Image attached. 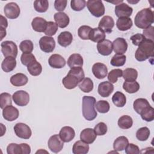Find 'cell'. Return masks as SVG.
I'll list each match as a JSON object with an SVG mask.
<instances>
[{"mask_svg": "<svg viewBox=\"0 0 154 154\" xmlns=\"http://www.w3.org/2000/svg\"><path fill=\"white\" fill-rule=\"evenodd\" d=\"M83 63V58L79 54H73L70 55L67 60V65L70 69L77 67H82Z\"/></svg>", "mask_w": 154, "mask_h": 154, "instance_id": "29", "label": "cell"}, {"mask_svg": "<svg viewBox=\"0 0 154 154\" xmlns=\"http://www.w3.org/2000/svg\"><path fill=\"white\" fill-rule=\"evenodd\" d=\"M88 151V144L81 140L76 141L72 147V152L74 154H86Z\"/></svg>", "mask_w": 154, "mask_h": 154, "instance_id": "30", "label": "cell"}, {"mask_svg": "<svg viewBox=\"0 0 154 154\" xmlns=\"http://www.w3.org/2000/svg\"><path fill=\"white\" fill-rule=\"evenodd\" d=\"M150 105L148 100L144 98L137 99L133 103V107L135 112L139 114H141L150 107Z\"/></svg>", "mask_w": 154, "mask_h": 154, "instance_id": "20", "label": "cell"}, {"mask_svg": "<svg viewBox=\"0 0 154 154\" xmlns=\"http://www.w3.org/2000/svg\"><path fill=\"white\" fill-rule=\"evenodd\" d=\"M27 70L32 76H38L42 72V66L37 60H34L27 66Z\"/></svg>", "mask_w": 154, "mask_h": 154, "instance_id": "34", "label": "cell"}, {"mask_svg": "<svg viewBox=\"0 0 154 154\" xmlns=\"http://www.w3.org/2000/svg\"><path fill=\"white\" fill-rule=\"evenodd\" d=\"M119 126L123 129H128L132 127L133 120L131 117L127 115H124L120 117L118 120Z\"/></svg>", "mask_w": 154, "mask_h": 154, "instance_id": "37", "label": "cell"}, {"mask_svg": "<svg viewBox=\"0 0 154 154\" xmlns=\"http://www.w3.org/2000/svg\"><path fill=\"white\" fill-rule=\"evenodd\" d=\"M40 49L46 53L52 52L55 48V40L49 36H43L39 40Z\"/></svg>", "mask_w": 154, "mask_h": 154, "instance_id": "10", "label": "cell"}, {"mask_svg": "<svg viewBox=\"0 0 154 154\" xmlns=\"http://www.w3.org/2000/svg\"><path fill=\"white\" fill-rule=\"evenodd\" d=\"M114 26V21L112 17L105 16L100 20L98 28H100L104 32L111 33Z\"/></svg>", "mask_w": 154, "mask_h": 154, "instance_id": "15", "label": "cell"}, {"mask_svg": "<svg viewBox=\"0 0 154 154\" xmlns=\"http://www.w3.org/2000/svg\"><path fill=\"white\" fill-rule=\"evenodd\" d=\"M153 29H154L153 26H150L143 30V35L145 37V38L146 39H149V40H151L153 41V39H154Z\"/></svg>", "mask_w": 154, "mask_h": 154, "instance_id": "56", "label": "cell"}, {"mask_svg": "<svg viewBox=\"0 0 154 154\" xmlns=\"http://www.w3.org/2000/svg\"><path fill=\"white\" fill-rule=\"evenodd\" d=\"M112 101L116 106L123 107L126 103V97L123 93L118 91L113 94Z\"/></svg>", "mask_w": 154, "mask_h": 154, "instance_id": "33", "label": "cell"}, {"mask_svg": "<svg viewBox=\"0 0 154 154\" xmlns=\"http://www.w3.org/2000/svg\"><path fill=\"white\" fill-rule=\"evenodd\" d=\"M96 99L92 96H85L82 98V115L88 121L93 120L97 116L95 109Z\"/></svg>", "mask_w": 154, "mask_h": 154, "instance_id": "4", "label": "cell"}, {"mask_svg": "<svg viewBox=\"0 0 154 154\" xmlns=\"http://www.w3.org/2000/svg\"><path fill=\"white\" fill-rule=\"evenodd\" d=\"M8 154H23L22 148L20 144L16 143H10L7 147Z\"/></svg>", "mask_w": 154, "mask_h": 154, "instance_id": "47", "label": "cell"}, {"mask_svg": "<svg viewBox=\"0 0 154 154\" xmlns=\"http://www.w3.org/2000/svg\"><path fill=\"white\" fill-rule=\"evenodd\" d=\"M97 135L94 129L91 128H85L83 129L80 134V139L87 144L93 143L96 138Z\"/></svg>", "mask_w": 154, "mask_h": 154, "instance_id": "19", "label": "cell"}, {"mask_svg": "<svg viewBox=\"0 0 154 154\" xmlns=\"http://www.w3.org/2000/svg\"><path fill=\"white\" fill-rule=\"evenodd\" d=\"M86 2L84 0H72L70 1V7L74 11H79L85 8Z\"/></svg>", "mask_w": 154, "mask_h": 154, "instance_id": "49", "label": "cell"}, {"mask_svg": "<svg viewBox=\"0 0 154 154\" xmlns=\"http://www.w3.org/2000/svg\"><path fill=\"white\" fill-rule=\"evenodd\" d=\"M12 103L11 96L8 93H2L0 94V107L4 109L5 107L11 105Z\"/></svg>", "mask_w": 154, "mask_h": 154, "instance_id": "43", "label": "cell"}, {"mask_svg": "<svg viewBox=\"0 0 154 154\" xmlns=\"http://www.w3.org/2000/svg\"><path fill=\"white\" fill-rule=\"evenodd\" d=\"M92 28L87 25H82L78 28V34L82 40H89V34Z\"/></svg>", "mask_w": 154, "mask_h": 154, "instance_id": "46", "label": "cell"}, {"mask_svg": "<svg viewBox=\"0 0 154 154\" xmlns=\"http://www.w3.org/2000/svg\"><path fill=\"white\" fill-rule=\"evenodd\" d=\"M2 116L5 120L9 122H12L18 118L19 116V112L16 107L11 105L5 107L3 109Z\"/></svg>", "mask_w": 154, "mask_h": 154, "instance_id": "14", "label": "cell"}, {"mask_svg": "<svg viewBox=\"0 0 154 154\" xmlns=\"http://www.w3.org/2000/svg\"><path fill=\"white\" fill-rule=\"evenodd\" d=\"M95 107L97 111L100 113H106L109 110L110 105L107 101L100 100L96 103Z\"/></svg>", "mask_w": 154, "mask_h": 154, "instance_id": "44", "label": "cell"}, {"mask_svg": "<svg viewBox=\"0 0 154 154\" xmlns=\"http://www.w3.org/2000/svg\"><path fill=\"white\" fill-rule=\"evenodd\" d=\"M34 60H36L35 56L31 53H23L20 57V61L23 65L28 66Z\"/></svg>", "mask_w": 154, "mask_h": 154, "instance_id": "50", "label": "cell"}, {"mask_svg": "<svg viewBox=\"0 0 154 154\" xmlns=\"http://www.w3.org/2000/svg\"><path fill=\"white\" fill-rule=\"evenodd\" d=\"M143 120L146 122H152L154 119V109L150 106L148 109L140 114Z\"/></svg>", "mask_w": 154, "mask_h": 154, "instance_id": "51", "label": "cell"}, {"mask_svg": "<svg viewBox=\"0 0 154 154\" xmlns=\"http://www.w3.org/2000/svg\"><path fill=\"white\" fill-rule=\"evenodd\" d=\"M86 5L91 14L96 17H100L105 14V9L102 1L88 0L86 2Z\"/></svg>", "mask_w": 154, "mask_h": 154, "instance_id": "5", "label": "cell"}, {"mask_svg": "<svg viewBox=\"0 0 154 154\" xmlns=\"http://www.w3.org/2000/svg\"><path fill=\"white\" fill-rule=\"evenodd\" d=\"M12 99L17 105L24 106L27 105L29 102V95L24 90H19L13 94Z\"/></svg>", "mask_w": 154, "mask_h": 154, "instance_id": "11", "label": "cell"}, {"mask_svg": "<svg viewBox=\"0 0 154 154\" xmlns=\"http://www.w3.org/2000/svg\"><path fill=\"white\" fill-rule=\"evenodd\" d=\"M47 23L48 22L45 19L40 17H36L32 19L31 26L35 31L42 32H45Z\"/></svg>", "mask_w": 154, "mask_h": 154, "instance_id": "23", "label": "cell"}, {"mask_svg": "<svg viewBox=\"0 0 154 154\" xmlns=\"http://www.w3.org/2000/svg\"><path fill=\"white\" fill-rule=\"evenodd\" d=\"M16 66V58L13 57H7L4 58L1 64V68L5 72L13 71Z\"/></svg>", "mask_w": 154, "mask_h": 154, "instance_id": "28", "label": "cell"}, {"mask_svg": "<svg viewBox=\"0 0 154 154\" xmlns=\"http://www.w3.org/2000/svg\"><path fill=\"white\" fill-rule=\"evenodd\" d=\"M150 130L147 127H142L138 129L136 132L137 138L141 141L147 140L150 136Z\"/></svg>", "mask_w": 154, "mask_h": 154, "instance_id": "41", "label": "cell"}, {"mask_svg": "<svg viewBox=\"0 0 154 154\" xmlns=\"http://www.w3.org/2000/svg\"><path fill=\"white\" fill-rule=\"evenodd\" d=\"M140 152L139 147L132 143H128L125 148V153L126 154H138L140 153Z\"/></svg>", "mask_w": 154, "mask_h": 154, "instance_id": "54", "label": "cell"}, {"mask_svg": "<svg viewBox=\"0 0 154 154\" xmlns=\"http://www.w3.org/2000/svg\"><path fill=\"white\" fill-rule=\"evenodd\" d=\"M112 48L116 54L123 55L127 51L128 43L125 38L118 37L113 41Z\"/></svg>", "mask_w": 154, "mask_h": 154, "instance_id": "16", "label": "cell"}, {"mask_svg": "<svg viewBox=\"0 0 154 154\" xmlns=\"http://www.w3.org/2000/svg\"><path fill=\"white\" fill-rule=\"evenodd\" d=\"M1 52L5 57H13L16 58L18 53L17 46L12 41H4L1 43Z\"/></svg>", "mask_w": 154, "mask_h": 154, "instance_id": "6", "label": "cell"}, {"mask_svg": "<svg viewBox=\"0 0 154 154\" xmlns=\"http://www.w3.org/2000/svg\"><path fill=\"white\" fill-rule=\"evenodd\" d=\"M125 81H135L138 77V72L133 68H127L123 71L122 74Z\"/></svg>", "mask_w": 154, "mask_h": 154, "instance_id": "38", "label": "cell"}, {"mask_svg": "<svg viewBox=\"0 0 154 154\" xmlns=\"http://www.w3.org/2000/svg\"><path fill=\"white\" fill-rule=\"evenodd\" d=\"M130 39L131 40L133 45L135 46H139L146 39V38L142 34L137 33L132 35Z\"/></svg>", "mask_w": 154, "mask_h": 154, "instance_id": "53", "label": "cell"}, {"mask_svg": "<svg viewBox=\"0 0 154 154\" xmlns=\"http://www.w3.org/2000/svg\"><path fill=\"white\" fill-rule=\"evenodd\" d=\"M133 23L129 17H119L116 22L117 28L122 31H125L129 29L132 26Z\"/></svg>", "mask_w": 154, "mask_h": 154, "instance_id": "31", "label": "cell"}, {"mask_svg": "<svg viewBox=\"0 0 154 154\" xmlns=\"http://www.w3.org/2000/svg\"><path fill=\"white\" fill-rule=\"evenodd\" d=\"M126 57L125 55L115 54L111 60L110 64L115 67H120L125 64Z\"/></svg>", "mask_w": 154, "mask_h": 154, "instance_id": "40", "label": "cell"}, {"mask_svg": "<svg viewBox=\"0 0 154 154\" xmlns=\"http://www.w3.org/2000/svg\"><path fill=\"white\" fill-rule=\"evenodd\" d=\"M14 131L16 135L22 139H29L32 134L30 128L23 123H16L14 126Z\"/></svg>", "mask_w": 154, "mask_h": 154, "instance_id": "7", "label": "cell"}, {"mask_svg": "<svg viewBox=\"0 0 154 154\" xmlns=\"http://www.w3.org/2000/svg\"><path fill=\"white\" fill-rule=\"evenodd\" d=\"M4 12L7 17L10 19L17 18L20 13L19 5L13 2L7 4L4 8Z\"/></svg>", "mask_w": 154, "mask_h": 154, "instance_id": "8", "label": "cell"}, {"mask_svg": "<svg viewBox=\"0 0 154 154\" xmlns=\"http://www.w3.org/2000/svg\"><path fill=\"white\" fill-rule=\"evenodd\" d=\"M48 63L49 66L54 69H61L66 65L65 59L60 54H53L52 55L49 60Z\"/></svg>", "mask_w": 154, "mask_h": 154, "instance_id": "18", "label": "cell"}, {"mask_svg": "<svg viewBox=\"0 0 154 154\" xmlns=\"http://www.w3.org/2000/svg\"><path fill=\"white\" fill-rule=\"evenodd\" d=\"M58 26L57 25V24L54 22H48L47 26L44 32L48 36H52L56 34L58 30Z\"/></svg>", "mask_w": 154, "mask_h": 154, "instance_id": "48", "label": "cell"}, {"mask_svg": "<svg viewBox=\"0 0 154 154\" xmlns=\"http://www.w3.org/2000/svg\"><path fill=\"white\" fill-rule=\"evenodd\" d=\"M92 72L96 78L101 79L106 76L108 69L105 64L101 63H96L92 67Z\"/></svg>", "mask_w": 154, "mask_h": 154, "instance_id": "17", "label": "cell"}, {"mask_svg": "<svg viewBox=\"0 0 154 154\" xmlns=\"http://www.w3.org/2000/svg\"><path fill=\"white\" fill-rule=\"evenodd\" d=\"M49 7V2L46 0L38 1L36 0L34 2V8L35 10L38 13L46 12Z\"/></svg>", "mask_w": 154, "mask_h": 154, "instance_id": "39", "label": "cell"}, {"mask_svg": "<svg viewBox=\"0 0 154 154\" xmlns=\"http://www.w3.org/2000/svg\"><path fill=\"white\" fill-rule=\"evenodd\" d=\"M153 11L149 8H143L138 11L134 18V23L137 27L146 29L153 23Z\"/></svg>", "mask_w": 154, "mask_h": 154, "instance_id": "2", "label": "cell"}, {"mask_svg": "<svg viewBox=\"0 0 154 154\" xmlns=\"http://www.w3.org/2000/svg\"><path fill=\"white\" fill-rule=\"evenodd\" d=\"M54 20L61 28H64L69 24V17L64 12H58L54 14Z\"/></svg>", "mask_w": 154, "mask_h": 154, "instance_id": "24", "label": "cell"}, {"mask_svg": "<svg viewBox=\"0 0 154 154\" xmlns=\"http://www.w3.org/2000/svg\"><path fill=\"white\" fill-rule=\"evenodd\" d=\"M28 77L23 73H17L10 78L11 84L15 87H20L28 83Z\"/></svg>", "mask_w": 154, "mask_h": 154, "instance_id": "25", "label": "cell"}, {"mask_svg": "<svg viewBox=\"0 0 154 154\" xmlns=\"http://www.w3.org/2000/svg\"><path fill=\"white\" fill-rule=\"evenodd\" d=\"M115 14L119 17H129L132 15L133 9L128 4L122 2L117 4L115 7Z\"/></svg>", "mask_w": 154, "mask_h": 154, "instance_id": "12", "label": "cell"}, {"mask_svg": "<svg viewBox=\"0 0 154 154\" xmlns=\"http://www.w3.org/2000/svg\"><path fill=\"white\" fill-rule=\"evenodd\" d=\"M85 74L82 67H77L70 69L67 75L63 79L64 87L69 90L75 88L84 78Z\"/></svg>", "mask_w": 154, "mask_h": 154, "instance_id": "1", "label": "cell"}, {"mask_svg": "<svg viewBox=\"0 0 154 154\" xmlns=\"http://www.w3.org/2000/svg\"><path fill=\"white\" fill-rule=\"evenodd\" d=\"M58 43L63 46L67 47L69 46L73 41V36L71 32L69 31L61 32L57 38Z\"/></svg>", "mask_w": 154, "mask_h": 154, "instance_id": "26", "label": "cell"}, {"mask_svg": "<svg viewBox=\"0 0 154 154\" xmlns=\"http://www.w3.org/2000/svg\"><path fill=\"white\" fill-rule=\"evenodd\" d=\"M0 32H1V38H0V40H2L3 39V38L4 37H5V35H6L5 28H4L2 26H0Z\"/></svg>", "mask_w": 154, "mask_h": 154, "instance_id": "58", "label": "cell"}, {"mask_svg": "<svg viewBox=\"0 0 154 154\" xmlns=\"http://www.w3.org/2000/svg\"><path fill=\"white\" fill-rule=\"evenodd\" d=\"M128 143V139L126 137L120 136L114 140L113 143V148L116 151H122L125 149Z\"/></svg>", "mask_w": 154, "mask_h": 154, "instance_id": "32", "label": "cell"}, {"mask_svg": "<svg viewBox=\"0 0 154 154\" xmlns=\"http://www.w3.org/2000/svg\"><path fill=\"white\" fill-rule=\"evenodd\" d=\"M97 49L100 55L108 56L112 53L113 50L112 43L109 40L104 39L97 43Z\"/></svg>", "mask_w": 154, "mask_h": 154, "instance_id": "13", "label": "cell"}, {"mask_svg": "<svg viewBox=\"0 0 154 154\" xmlns=\"http://www.w3.org/2000/svg\"><path fill=\"white\" fill-rule=\"evenodd\" d=\"M49 149L54 153L60 152L63 148L64 142L61 139L59 135L55 134L52 135L48 142Z\"/></svg>", "mask_w": 154, "mask_h": 154, "instance_id": "9", "label": "cell"}, {"mask_svg": "<svg viewBox=\"0 0 154 154\" xmlns=\"http://www.w3.org/2000/svg\"><path fill=\"white\" fill-rule=\"evenodd\" d=\"M154 42L149 39H145L139 46L135 53V57L138 61H144L148 58L153 57Z\"/></svg>", "mask_w": 154, "mask_h": 154, "instance_id": "3", "label": "cell"}, {"mask_svg": "<svg viewBox=\"0 0 154 154\" xmlns=\"http://www.w3.org/2000/svg\"><path fill=\"white\" fill-rule=\"evenodd\" d=\"M0 23H1V26L3 27L4 28H6L8 26L7 20L2 15H1V22H0Z\"/></svg>", "mask_w": 154, "mask_h": 154, "instance_id": "57", "label": "cell"}, {"mask_svg": "<svg viewBox=\"0 0 154 154\" xmlns=\"http://www.w3.org/2000/svg\"><path fill=\"white\" fill-rule=\"evenodd\" d=\"M114 90V85L108 81H103L99 84L97 91L100 96L103 97H108Z\"/></svg>", "mask_w": 154, "mask_h": 154, "instance_id": "21", "label": "cell"}, {"mask_svg": "<svg viewBox=\"0 0 154 154\" xmlns=\"http://www.w3.org/2000/svg\"><path fill=\"white\" fill-rule=\"evenodd\" d=\"M123 88L128 93L132 94L137 92L140 89V85L138 82L125 81L123 84Z\"/></svg>", "mask_w": 154, "mask_h": 154, "instance_id": "36", "label": "cell"}, {"mask_svg": "<svg viewBox=\"0 0 154 154\" xmlns=\"http://www.w3.org/2000/svg\"><path fill=\"white\" fill-rule=\"evenodd\" d=\"M105 38V32L99 28H92L89 34V40L93 42L99 43Z\"/></svg>", "mask_w": 154, "mask_h": 154, "instance_id": "27", "label": "cell"}, {"mask_svg": "<svg viewBox=\"0 0 154 154\" xmlns=\"http://www.w3.org/2000/svg\"><path fill=\"white\" fill-rule=\"evenodd\" d=\"M59 135L63 142L69 143L74 138L75 132L72 127L64 126L61 129Z\"/></svg>", "mask_w": 154, "mask_h": 154, "instance_id": "22", "label": "cell"}, {"mask_svg": "<svg viewBox=\"0 0 154 154\" xmlns=\"http://www.w3.org/2000/svg\"><path fill=\"white\" fill-rule=\"evenodd\" d=\"M123 70L120 69L111 70L108 75V79L111 83H116L119 78L122 77Z\"/></svg>", "mask_w": 154, "mask_h": 154, "instance_id": "42", "label": "cell"}, {"mask_svg": "<svg viewBox=\"0 0 154 154\" xmlns=\"http://www.w3.org/2000/svg\"><path fill=\"white\" fill-rule=\"evenodd\" d=\"M94 130L97 135H103L107 132V126L103 122L97 123L94 128Z\"/></svg>", "mask_w": 154, "mask_h": 154, "instance_id": "52", "label": "cell"}, {"mask_svg": "<svg viewBox=\"0 0 154 154\" xmlns=\"http://www.w3.org/2000/svg\"><path fill=\"white\" fill-rule=\"evenodd\" d=\"M67 1L66 0H56L54 2V7L58 11H63L65 10Z\"/></svg>", "mask_w": 154, "mask_h": 154, "instance_id": "55", "label": "cell"}, {"mask_svg": "<svg viewBox=\"0 0 154 154\" xmlns=\"http://www.w3.org/2000/svg\"><path fill=\"white\" fill-rule=\"evenodd\" d=\"M79 88L84 93H89L93 89L94 84L92 80L89 78H84L79 84Z\"/></svg>", "mask_w": 154, "mask_h": 154, "instance_id": "35", "label": "cell"}, {"mask_svg": "<svg viewBox=\"0 0 154 154\" xmlns=\"http://www.w3.org/2000/svg\"><path fill=\"white\" fill-rule=\"evenodd\" d=\"M34 45L32 41L25 40L22 41L19 45V49L23 53H31L33 51Z\"/></svg>", "mask_w": 154, "mask_h": 154, "instance_id": "45", "label": "cell"}]
</instances>
